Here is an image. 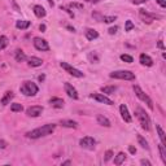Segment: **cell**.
Returning <instances> with one entry per match:
<instances>
[{
	"label": "cell",
	"instance_id": "obj_1",
	"mask_svg": "<svg viewBox=\"0 0 166 166\" xmlns=\"http://www.w3.org/2000/svg\"><path fill=\"white\" fill-rule=\"evenodd\" d=\"M55 129H56L55 123H48V125L42 126V127L33 130V131H29L26 135H27V138H30V139H39L42 136H47V135L52 134L55 131Z\"/></svg>",
	"mask_w": 166,
	"mask_h": 166
},
{
	"label": "cell",
	"instance_id": "obj_2",
	"mask_svg": "<svg viewBox=\"0 0 166 166\" xmlns=\"http://www.w3.org/2000/svg\"><path fill=\"white\" fill-rule=\"evenodd\" d=\"M135 114H136V118L139 120V122H140V125H142V127L144 130H149L151 129V120H149V117H148V114L145 112H144V109L140 108V107H138L136 109H135Z\"/></svg>",
	"mask_w": 166,
	"mask_h": 166
},
{
	"label": "cell",
	"instance_id": "obj_3",
	"mask_svg": "<svg viewBox=\"0 0 166 166\" xmlns=\"http://www.w3.org/2000/svg\"><path fill=\"white\" fill-rule=\"evenodd\" d=\"M21 94H24L25 96H35L38 94V86L34 82H25L22 86L20 87Z\"/></svg>",
	"mask_w": 166,
	"mask_h": 166
},
{
	"label": "cell",
	"instance_id": "obj_4",
	"mask_svg": "<svg viewBox=\"0 0 166 166\" xmlns=\"http://www.w3.org/2000/svg\"><path fill=\"white\" fill-rule=\"evenodd\" d=\"M134 91H135V95H136L138 97L142 100V101L145 103L147 105H148V108H149V109H153V101H152V99H151L145 92H144V91H143L138 85H134Z\"/></svg>",
	"mask_w": 166,
	"mask_h": 166
},
{
	"label": "cell",
	"instance_id": "obj_5",
	"mask_svg": "<svg viewBox=\"0 0 166 166\" xmlns=\"http://www.w3.org/2000/svg\"><path fill=\"white\" fill-rule=\"evenodd\" d=\"M110 78L114 79H125V81H134L135 79V74L131 73L130 70H118V72H113L109 74Z\"/></svg>",
	"mask_w": 166,
	"mask_h": 166
},
{
	"label": "cell",
	"instance_id": "obj_6",
	"mask_svg": "<svg viewBox=\"0 0 166 166\" xmlns=\"http://www.w3.org/2000/svg\"><path fill=\"white\" fill-rule=\"evenodd\" d=\"M60 65H61V68H62L65 72L69 73V74H70V75H73V77H77V78H83V77H85V74H83L81 70H78V69L73 68L72 65H69L68 62H64V61H62V62H61Z\"/></svg>",
	"mask_w": 166,
	"mask_h": 166
},
{
	"label": "cell",
	"instance_id": "obj_7",
	"mask_svg": "<svg viewBox=\"0 0 166 166\" xmlns=\"http://www.w3.org/2000/svg\"><path fill=\"white\" fill-rule=\"evenodd\" d=\"M34 47L37 48L38 51H49V46H48V42L46 39H42V38H34Z\"/></svg>",
	"mask_w": 166,
	"mask_h": 166
},
{
	"label": "cell",
	"instance_id": "obj_8",
	"mask_svg": "<svg viewBox=\"0 0 166 166\" xmlns=\"http://www.w3.org/2000/svg\"><path fill=\"white\" fill-rule=\"evenodd\" d=\"M95 144H96V140L91 136H85L79 140V145L82 148H87V149H94Z\"/></svg>",
	"mask_w": 166,
	"mask_h": 166
},
{
	"label": "cell",
	"instance_id": "obj_9",
	"mask_svg": "<svg viewBox=\"0 0 166 166\" xmlns=\"http://www.w3.org/2000/svg\"><path fill=\"white\" fill-rule=\"evenodd\" d=\"M139 16H140V18L143 20V22H147V24H151L152 21H155L156 18H160L158 16H155V14H152V13H148L143 9H140V12H139Z\"/></svg>",
	"mask_w": 166,
	"mask_h": 166
},
{
	"label": "cell",
	"instance_id": "obj_10",
	"mask_svg": "<svg viewBox=\"0 0 166 166\" xmlns=\"http://www.w3.org/2000/svg\"><path fill=\"white\" fill-rule=\"evenodd\" d=\"M64 88H65V92L68 94L69 97H72V99H74V100L78 99V92H77V90L74 88V87L70 85V83H64Z\"/></svg>",
	"mask_w": 166,
	"mask_h": 166
},
{
	"label": "cell",
	"instance_id": "obj_11",
	"mask_svg": "<svg viewBox=\"0 0 166 166\" xmlns=\"http://www.w3.org/2000/svg\"><path fill=\"white\" fill-rule=\"evenodd\" d=\"M91 97L95 99V100H97L99 103H103V104H107V105H113V103L110 99H108L107 96H104L103 94H91Z\"/></svg>",
	"mask_w": 166,
	"mask_h": 166
},
{
	"label": "cell",
	"instance_id": "obj_12",
	"mask_svg": "<svg viewBox=\"0 0 166 166\" xmlns=\"http://www.w3.org/2000/svg\"><path fill=\"white\" fill-rule=\"evenodd\" d=\"M42 112H43V108L40 105L30 107V108H27V110H26V113H27L29 117H39L42 114Z\"/></svg>",
	"mask_w": 166,
	"mask_h": 166
},
{
	"label": "cell",
	"instance_id": "obj_13",
	"mask_svg": "<svg viewBox=\"0 0 166 166\" xmlns=\"http://www.w3.org/2000/svg\"><path fill=\"white\" fill-rule=\"evenodd\" d=\"M120 112H121V116H122V118H123L125 122L130 123V122L132 121V118H131V116L129 113V109H127V107H126L125 104H122V105L120 107Z\"/></svg>",
	"mask_w": 166,
	"mask_h": 166
},
{
	"label": "cell",
	"instance_id": "obj_14",
	"mask_svg": "<svg viewBox=\"0 0 166 166\" xmlns=\"http://www.w3.org/2000/svg\"><path fill=\"white\" fill-rule=\"evenodd\" d=\"M139 61H140V64L144 65V66H152V65H153V60H152V57H151V56H148V55H145V53L140 55Z\"/></svg>",
	"mask_w": 166,
	"mask_h": 166
},
{
	"label": "cell",
	"instance_id": "obj_15",
	"mask_svg": "<svg viewBox=\"0 0 166 166\" xmlns=\"http://www.w3.org/2000/svg\"><path fill=\"white\" fill-rule=\"evenodd\" d=\"M96 121H97V123L99 125H101L104 126V127H110V121H109L105 116H103V114H97L96 116Z\"/></svg>",
	"mask_w": 166,
	"mask_h": 166
},
{
	"label": "cell",
	"instance_id": "obj_16",
	"mask_svg": "<svg viewBox=\"0 0 166 166\" xmlns=\"http://www.w3.org/2000/svg\"><path fill=\"white\" fill-rule=\"evenodd\" d=\"M60 125L64 127H69V129H77L78 127V122L72 121V120H61Z\"/></svg>",
	"mask_w": 166,
	"mask_h": 166
},
{
	"label": "cell",
	"instance_id": "obj_17",
	"mask_svg": "<svg viewBox=\"0 0 166 166\" xmlns=\"http://www.w3.org/2000/svg\"><path fill=\"white\" fill-rule=\"evenodd\" d=\"M49 104L53 108H56V109H61L64 107V100L62 99H60V97H52L51 100H49Z\"/></svg>",
	"mask_w": 166,
	"mask_h": 166
},
{
	"label": "cell",
	"instance_id": "obj_18",
	"mask_svg": "<svg viewBox=\"0 0 166 166\" xmlns=\"http://www.w3.org/2000/svg\"><path fill=\"white\" fill-rule=\"evenodd\" d=\"M27 61H29V65L30 66H33V68H38V66H42L43 65V60L39 59V57H35V56L27 59Z\"/></svg>",
	"mask_w": 166,
	"mask_h": 166
},
{
	"label": "cell",
	"instance_id": "obj_19",
	"mask_svg": "<svg viewBox=\"0 0 166 166\" xmlns=\"http://www.w3.org/2000/svg\"><path fill=\"white\" fill-rule=\"evenodd\" d=\"M33 9H34V14H35L38 18H43V17L46 16V11L42 5H34Z\"/></svg>",
	"mask_w": 166,
	"mask_h": 166
},
{
	"label": "cell",
	"instance_id": "obj_20",
	"mask_svg": "<svg viewBox=\"0 0 166 166\" xmlns=\"http://www.w3.org/2000/svg\"><path fill=\"white\" fill-rule=\"evenodd\" d=\"M13 96H14V95H13L12 91H7L5 95L2 97V101H0V103H2V105H8V104L11 103V100L13 99Z\"/></svg>",
	"mask_w": 166,
	"mask_h": 166
},
{
	"label": "cell",
	"instance_id": "obj_21",
	"mask_svg": "<svg viewBox=\"0 0 166 166\" xmlns=\"http://www.w3.org/2000/svg\"><path fill=\"white\" fill-rule=\"evenodd\" d=\"M30 25H31V22L30 21H26V20H22V21H17L16 22V27L17 29H20V30H26V29H29L30 27Z\"/></svg>",
	"mask_w": 166,
	"mask_h": 166
},
{
	"label": "cell",
	"instance_id": "obj_22",
	"mask_svg": "<svg viewBox=\"0 0 166 166\" xmlns=\"http://www.w3.org/2000/svg\"><path fill=\"white\" fill-rule=\"evenodd\" d=\"M86 38L88 39V40H94V39H97L99 38V33L96 31L94 29H88L86 31Z\"/></svg>",
	"mask_w": 166,
	"mask_h": 166
},
{
	"label": "cell",
	"instance_id": "obj_23",
	"mask_svg": "<svg viewBox=\"0 0 166 166\" xmlns=\"http://www.w3.org/2000/svg\"><path fill=\"white\" fill-rule=\"evenodd\" d=\"M125 160H126V155L123 153V152H120V153L114 157V164L116 165H121V164L125 162Z\"/></svg>",
	"mask_w": 166,
	"mask_h": 166
},
{
	"label": "cell",
	"instance_id": "obj_24",
	"mask_svg": "<svg viewBox=\"0 0 166 166\" xmlns=\"http://www.w3.org/2000/svg\"><path fill=\"white\" fill-rule=\"evenodd\" d=\"M26 59V55H25V52L22 49H17L16 51V61L17 62H21V61H25Z\"/></svg>",
	"mask_w": 166,
	"mask_h": 166
},
{
	"label": "cell",
	"instance_id": "obj_25",
	"mask_svg": "<svg viewBox=\"0 0 166 166\" xmlns=\"http://www.w3.org/2000/svg\"><path fill=\"white\" fill-rule=\"evenodd\" d=\"M156 130H157V132H158V136H160V139H161V143L164 144H166V136H165V132H164V130L161 129V126L160 125H156Z\"/></svg>",
	"mask_w": 166,
	"mask_h": 166
},
{
	"label": "cell",
	"instance_id": "obj_26",
	"mask_svg": "<svg viewBox=\"0 0 166 166\" xmlns=\"http://www.w3.org/2000/svg\"><path fill=\"white\" fill-rule=\"evenodd\" d=\"M117 90L116 86H107V87H101V92L103 94H114Z\"/></svg>",
	"mask_w": 166,
	"mask_h": 166
},
{
	"label": "cell",
	"instance_id": "obj_27",
	"mask_svg": "<svg viewBox=\"0 0 166 166\" xmlns=\"http://www.w3.org/2000/svg\"><path fill=\"white\" fill-rule=\"evenodd\" d=\"M8 43L9 42H8V38L5 35H0V51L4 49V48H7Z\"/></svg>",
	"mask_w": 166,
	"mask_h": 166
},
{
	"label": "cell",
	"instance_id": "obj_28",
	"mask_svg": "<svg viewBox=\"0 0 166 166\" xmlns=\"http://www.w3.org/2000/svg\"><path fill=\"white\" fill-rule=\"evenodd\" d=\"M11 110L14 112V113L22 112V110H24V107L21 105V104H18V103H14V104H12V105H11Z\"/></svg>",
	"mask_w": 166,
	"mask_h": 166
},
{
	"label": "cell",
	"instance_id": "obj_29",
	"mask_svg": "<svg viewBox=\"0 0 166 166\" xmlns=\"http://www.w3.org/2000/svg\"><path fill=\"white\" fill-rule=\"evenodd\" d=\"M138 142H139V144L143 147V148H145V149H149V145H148V142L144 139L142 135H138Z\"/></svg>",
	"mask_w": 166,
	"mask_h": 166
},
{
	"label": "cell",
	"instance_id": "obj_30",
	"mask_svg": "<svg viewBox=\"0 0 166 166\" xmlns=\"http://www.w3.org/2000/svg\"><path fill=\"white\" fill-rule=\"evenodd\" d=\"M158 151H160L161 158H162V161L166 164V149H165V145H164V144H160V145H158Z\"/></svg>",
	"mask_w": 166,
	"mask_h": 166
},
{
	"label": "cell",
	"instance_id": "obj_31",
	"mask_svg": "<svg viewBox=\"0 0 166 166\" xmlns=\"http://www.w3.org/2000/svg\"><path fill=\"white\" fill-rule=\"evenodd\" d=\"M116 20H117L116 16H104L103 17V21L104 22H107V24H112V22H114Z\"/></svg>",
	"mask_w": 166,
	"mask_h": 166
},
{
	"label": "cell",
	"instance_id": "obj_32",
	"mask_svg": "<svg viewBox=\"0 0 166 166\" xmlns=\"http://www.w3.org/2000/svg\"><path fill=\"white\" fill-rule=\"evenodd\" d=\"M121 60L125 61V62H127V64H131L134 61V59L131 57L130 55H121Z\"/></svg>",
	"mask_w": 166,
	"mask_h": 166
},
{
	"label": "cell",
	"instance_id": "obj_33",
	"mask_svg": "<svg viewBox=\"0 0 166 166\" xmlns=\"http://www.w3.org/2000/svg\"><path fill=\"white\" fill-rule=\"evenodd\" d=\"M134 29V24L131 22V21H126V25H125V31H131V30Z\"/></svg>",
	"mask_w": 166,
	"mask_h": 166
},
{
	"label": "cell",
	"instance_id": "obj_34",
	"mask_svg": "<svg viewBox=\"0 0 166 166\" xmlns=\"http://www.w3.org/2000/svg\"><path fill=\"white\" fill-rule=\"evenodd\" d=\"M72 8H78V9H83V5L82 4H78V3H70L69 4Z\"/></svg>",
	"mask_w": 166,
	"mask_h": 166
},
{
	"label": "cell",
	"instance_id": "obj_35",
	"mask_svg": "<svg viewBox=\"0 0 166 166\" xmlns=\"http://www.w3.org/2000/svg\"><path fill=\"white\" fill-rule=\"evenodd\" d=\"M88 59H90L91 61L95 60V62H97V61H99V57H97V56H96L95 52H94V55H92V53H90V55H88Z\"/></svg>",
	"mask_w": 166,
	"mask_h": 166
},
{
	"label": "cell",
	"instance_id": "obj_36",
	"mask_svg": "<svg viewBox=\"0 0 166 166\" xmlns=\"http://www.w3.org/2000/svg\"><path fill=\"white\" fill-rule=\"evenodd\" d=\"M7 145H8V143H7L5 140H3V139H2V140H0V149H5Z\"/></svg>",
	"mask_w": 166,
	"mask_h": 166
},
{
	"label": "cell",
	"instance_id": "obj_37",
	"mask_svg": "<svg viewBox=\"0 0 166 166\" xmlns=\"http://www.w3.org/2000/svg\"><path fill=\"white\" fill-rule=\"evenodd\" d=\"M112 156H113V152H112V151H107V153H105V161L110 160Z\"/></svg>",
	"mask_w": 166,
	"mask_h": 166
},
{
	"label": "cell",
	"instance_id": "obj_38",
	"mask_svg": "<svg viewBox=\"0 0 166 166\" xmlns=\"http://www.w3.org/2000/svg\"><path fill=\"white\" fill-rule=\"evenodd\" d=\"M161 8H166V0H156Z\"/></svg>",
	"mask_w": 166,
	"mask_h": 166
},
{
	"label": "cell",
	"instance_id": "obj_39",
	"mask_svg": "<svg viewBox=\"0 0 166 166\" xmlns=\"http://www.w3.org/2000/svg\"><path fill=\"white\" fill-rule=\"evenodd\" d=\"M117 30H118V27H117V26H114V27H110V29H109L108 31H109V34H110V35H113V34L117 33Z\"/></svg>",
	"mask_w": 166,
	"mask_h": 166
},
{
	"label": "cell",
	"instance_id": "obj_40",
	"mask_svg": "<svg viewBox=\"0 0 166 166\" xmlns=\"http://www.w3.org/2000/svg\"><path fill=\"white\" fill-rule=\"evenodd\" d=\"M140 164H142V165H147V166H152V164H151L148 160H142Z\"/></svg>",
	"mask_w": 166,
	"mask_h": 166
},
{
	"label": "cell",
	"instance_id": "obj_41",
	"mask_svg": "<svg viewBox=\"0 0 166 166\" xmlns=\"http://www.w3.org/2000/svg\"><path fill=\"white\" fill-rule=\"evenodd\" d=\"M61 9H62V11H65V12H68V13H69V16H70L72 18H74V14H73V13H72L70 11H69V9H66V8H64V7H61Z\"/></svg>",
	"mask_w": 166,
	"mask_h": 166
},
{
	"label": "cell",
	"instance_id": "obj_42",
	"mask_svg": "<svg viewBox=\"0 0 166 166\" xmlns=\"http://www.w3.org/2000/svg\"><path fill=\"white\" fill-rule=\"evenodd\" d=\"M129 151H130V153H132V155H134V153H136V149H135V148H134L132 145H130V147H129Z\"/></svg>",
	"mask_w": 166,
	"mask_h": 166
},
{
	"label": "cell",
	"instance_id": "obj_43",
	"mask_svg": "<svg viewBox=\"0 0 166 166\" xmlns=\"http://www.w3.org/2000/svg\"><path fill=\"white\" fill-rule=\"evenodd\" d=\"M144 2H147V0H132L134 4H142V3H144Z\"/></svg>",
	"mask_w": 166,
	"mask_h": 166
},
{
	"label": "cell",
	"instance_id": "obj_44",
	"mask_svg": "<svg viewBox=\"0 0 166 166\" xmlns=\"http://www.w3.org/2000/svg\"><path fill=\"white\" fill-rule=\"evenodd\" d=\"M158 48H161V49H164V44H162V40L158 42Z\"/></svg>",
	"mask_w": 166,
	"mask_h": 166
},
{
	"label": "cell",
	"instance_id": "obj_45",
	"mask_svg": "<svg viewBox=\"0 0 166 166\" xmlns=\"http://www.w3.org/2000/svg\"><path fill=\"white\" fill-rule=\"evenodd\" d=\"M86 2H88V3H99V2H101V0H86Z\"/></svg>",
	"mask_w": 166,
	"mask_h": 166
},
{
	"label": "cell",
	"instance_id": "obj_46",
	"mask_svg": "<svg viewBox=\"0 0 166 166\" xmlns=\"http://www.w3.org/2000/svg\"><path fill=\"white\" fill-rule=\"evenodd\" d=\"M70 164H72V161H69V160L68 161H64V162H62V165H70Z\"/></svg>",
	"mask_w": 166,
	"mask_h": 166
},
{
	"label": "cell",
	"instance_id": "obj_47",
	"mask_svg": "<svg viewBox=\"0 0 166 166\" xmlns=\"http://www.w3.org/2000/svg\"><path fill=\"white\" fill-rule=\"evenodd\" d=\"M39 29H40L42 31H44V30H46V25H40V27H39Z\"/></svg>",
	"mask_w": 166,
	"mask_h": 166
},
{
	"label": "cell",
	"instance_id": "obj_48",
	"mask_svg": "<svg viewBox=\"0 0 166 166\" xmlns=\"http://www.w3.org/2000/svg\"><path fill=\"white\" fill-rule=\"evenodd\" d=\"M47 2H48V3H49V4H51V5H52V7H53V5H55V3H53V0H47Z\"/></svg>",
	"mask_w": 166,
	"mask_h": 166
}]
</instances>
